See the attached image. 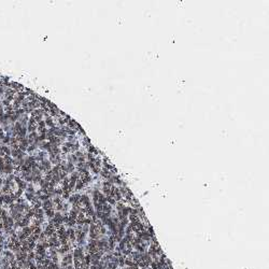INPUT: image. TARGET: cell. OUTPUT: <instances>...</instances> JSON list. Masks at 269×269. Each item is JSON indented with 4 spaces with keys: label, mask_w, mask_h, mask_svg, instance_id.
<instances>
[{
    "label": "cell",
    "mask_w": 269,
    "mask_h": 269,
    "mask_svg": "<svg viewBox=\"0 0 269 269\" xmlns=\"http://www.w3.org/2000/svg\"><path fill=\"white\" fill-rule=\"evenodd\" d=\"M4 170L7 172V173H10V172H12V167H11V165H4Z\"/></svg>",
    "instance_id": "obj_1"
},
{
    "label": "cell",
    "mask_w": 269,
    "mask_h": 269,
    "mask_svg": "<svg viewBox=\"0 0 269 269\" xmlns=\"http://www.w3.org/2000/svg\"><path fill=\"white\" fill-rule=\"evenodd\" d=\"M2 201H4V199H2V197H0V204H2Z\"/></svg>",
    "instance_id": "obj_2"
},
{
    "label": "cell",
    "mask_w": 269,
    "mask_h": 269,
    "mask_svg": "<svg viewBox=\"0 0 269 269\" xmlns=\"http://www.w3.org/2000/svg\"><path fill=\"white\" fill-rule=\"evenodd\" d=\"M1 249H2V247H1V245H0V251H1Z\"/></svg>",
    "instance_id": "obj_3"
}]
</instances>
